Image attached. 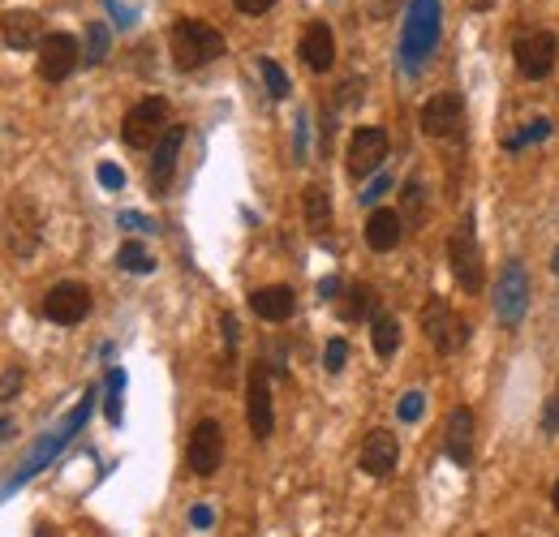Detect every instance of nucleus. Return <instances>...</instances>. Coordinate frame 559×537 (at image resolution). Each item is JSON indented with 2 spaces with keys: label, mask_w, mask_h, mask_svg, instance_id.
I'll use <instances>...</instances> for the list:
<instances>
[{
  "label": "nucleus",
  "mask_w": 559,
  "mask_h": 537,
  "mask_svg": "<svg viewBox=\"0 0 559 537\" xmlns=\"http://www.w3.org/2000/svg\"><path fill=\"white\" fill-rule=\"evenodd\" d=\"M301 211H306V228L314 232V237H323V232L332 228V194H327L323 185H306Z\"/></svg>",
  "instance_id": "4be33fe9"
},
{
  "label": "nucleus",
  "mask_w": 559,
  "mask_h": 537,
  "mask_svg": "<svg viewBox=\"0 0 559 537\" xmlns=\"http://www.w3.org/2000/svg\"><path fill=\"white\" fill-rule=\"evenodd\" d=\"M121 391H125V374L112 370V374H108V404H104V413H108L112 426L121 422Z\"/></svg>",
  "instance_id": "c85d7f7f"
},
{
  "label": "nucleus",
  "mask_w": 559,
  "mask_h": 537,
  "mask_svg": "<svg viewBox=\"0 0 559 537\" xmlns=\"http://www.w3.org/2000/svg\"><path fill=\"white\" fill-rule=\"evenodd\" d=\"M439 0H413L409 5V18H405V31H400V61H405L409 74H418L422 61L435 52L439 43Z\"/></svg>",
  "instance_id": "f03ea898"
},
{
  "label": "nucleus",
  "mask_w": 559,
  "mask_h": 537,
  "mask_svg": "<svg viewBox=\"0 0 559 537\" xmlns=\"http://www.w3.org/2000/svg\"><path fill=\"white\" fill-rule=\"evenodd\" d=\"M185 147V125H168V134L155 142V155H151V190L164 194L172 172H177V155Z\"/></svg>",
  "instance_id": "2eb2a0df"
},
{
  "label": "nucleus",
  "mask_w": 559,
  "mask_h": 537,
  "mask_svg": "<svg viewBox=\"0 0 559 537\" xmlns=\"http://www.w3.org/2000/svg\"><path fill=\"white\" fill-rule=\"evenodd\" d=\"M258 69H263V82H267V95L271 99H289V74H284V69L271 61V56H263V61H258Z\"/></svg>",
  "instance_id": "bb28decb"
},
{
  "label": "nucleus",
  "mask_w": 559,
  "mask_h": 537,
  "mask_svg": "<svg viewBox=\"0 0 559 537\" xmlns=\"http://www.w3.org/2000/svg\"><path fill=\"white\" fill-rule=\"evenodd\" d=\"M555 52H559V43H555L551 31H534V35H521L512 43L516 69H521V78H529V82H538V78L551 74V69H555Z\"/></svg>",
  "instance_id": "f8f14e48"
},
{
  "label": "nucleus",
  "mask_w": 559,
  "mask_h": 537,
  "mask_svg": "<svg viewBox=\"0 0 559 537\" xmlns=\"http://www.w3.org/2000/svg\"><path fill=\"white\" fill-rule=\"evenodd\" d=\"M383 159H387V134L379 125H366L349 138V177H357V181L375 177L383 168Z\"/></svg>",
  "instance_id": "4468645a"
},
{
  "label": "nucleus",
  "mask_w": 559,
  "mask_h": 537,
  "mask_svg": "<svg viewBox=\"0 0 559 537\" xmlns=\"http://www.w3.org/2000/svg\"><path fill=\"white\" fill-rule=\"evenodd\" d=\"M336 293H340V280H323V284H319V297H327V301H332Z\"/></svg>",
  "instance_id": "a19ab883"
},
{
  "label": "nucleus",
  "mask_w": 559,
  "mask_h": 537,
  "mask_svg": "<svg viewBox=\"0 0 559 537\" xmlns=\"http://www.w3.org/2000/svg\"><path fill=\"white\" fill-rule=\"evenodd\" d=\"M422 331L439 353H461V348L469 344V323L443 297H430L422 306Z\"/></svg>",
  "instance_id": "20e7f679"
},
{
  "label": "nucleus",
  "mask_w": 559,
  "mask_h": 537,
  "mask_svg": "<svg viewBox=\"0 0 559 537\" xmlns=\"http://www.w3.org/2000/svg\"><path fill=\"white\" fill-rule=\"evenodd\" d=\"M344 361H349V344H344L340 336H336V340H327V353H323L327 374H340V370H344Z\"/></svg>",
  "instance_id": "7c9ffc66"
},
{
  "label": "nucleus",
  "mask_w": 559,
  "mask_h": 537,
  "mask_svg": "<svg viewBox=\"0 0 559 537\" xmlns=\"http://www.w3.org/2000/svg\"><path fill=\"white\" fill-rule=\"evenodd\" d=\"M18 391H22V370H18V366H9L5 374H0V404L13 400Z\"/></svg>",
  "instance_id": "473e14b6"
},
{
  "label": "nucleus",
  "mask_w": 559,
  "mask_h": 537,
  "mask_svg": "<svg viewBox=\"0 0 559 537\" xmlns=\"http://www.w3.org/2000/svg\"><path fill=\"white\" fill-rule=\"evenodd\" d=\"M375 310H379V293L370 284H353L349 293H344V301H340V318H344V323H362V318H375Z\"/></svg>",
  "instance_id": "5701e85b"
},
{
  "label": "nucleus",
  "mask_w": 559,
  "mask_h": 537,
  "mask_svg": "<svg viewBox=\"0 0 559 537\" xmlns=\"http://www.w3.org/2000/svg\"><path fill=\"white\" fill-rule=\"evenodd\" d=\"M117 263H121V271H134V275H151V271H155V263H151V254L142 250L138 241H125V245H121Z\"/></svg>",
  "instance_id": "a878e982"
},
{
  "label": "nucleus",
  "mask_w": 559,
  "mask_h": 537,
  "mask_svg": "<svg viewBox=\"0 0 559 537\" xmlns=\"http://www.w3.org/2000/svg\"><path fill=\"white\" fill-rule=\"evenodd\" d=\"M551 503H555V512H559V482H555V495H551Z\"/></svg>",
  "instance_id": "37998d69"
},
{
  "label": "nucleus",
  "mask_w": 559,
  "mask_h": 537,
  "mask_svg": "<svg viewBox=\"0 0 559 537\" xmlns=\"http://www.w3.org/2000/svg\"><path fill=\"white\" fill-rule=\"evenodd\" d=\"M99 185H104V190H121V185H125V172H121L117 164H99Z\"/></svg>",
  "instance_id": "72a5a7b5"
},
{
  "label": "nucleus",
  "mask_w": 559,
  "mask_h": 537,
  "mask_svg": "<svg viewBox=\"0 0 559 537\" xmlns=\"http://www.w3.org/2000/svg\"><path fill=\"white\" fill-rule=\"evenodd\" d=\"M168 43H172V61H177V69H185V74L224 56V35L203 18H177Z\"/></svg>",
  "instance_id": "f257e3e1"
},
{
  "label": "nucleus",
  "mask_w": 559,
  "mask_h": 537,
  "mask_svg": "<svg viewBox=\"0 0 559 537\" xmlns=\"http://www.w3.org/2000/svg\"><path fill=\"white\" fill-rule=\"evenodd\" d=\"M9 430H13V422H5V417H0V439H9Z\"/></svg>",
  "instance_id": "79ce46f5"
},
{
  "label": "nucleus",
  "mask_w": 559,
  "mask_h": 537,
  "mask_svg": "<svg viewBox=\"0 0 559 537\" xmlns=\"http://www.w3.org/2000/svg\"><path fill=\"white\" fill-rule=\"evenodd\" d=\"M301 61H306V69H314V74H327V69L336 65V35L327 22L306 26V35H301Z\"/></svg>",
  "instance_id": "f3484780"
},
{
  "label": "nucleus",
  "mask_w": 559,
  "mask_h": 537,
  "mask_svg": "<svg viewBox=\"0 0 559 537\" xmlns=\"http://www.w3.org/2000/svg\"><path fill=\"white\" fill-rule=\"evenodd\" d=\"M121 228H138V232H147V228H155L147 215H138V211H121Z\"/></svg>",
  "instance_id": "e433bc0d"
},
{
  "label": "nucleus",
  "mask_w": 559,
  "mask_h": 537,
  "mask_svg": "<svg viewBox=\"0 0 559 537\" xmlns=\"http://www.w3.org/2000/svg\"><path fill=\"white\" fill-rule=\"evenodd\" d=\"M250 310L263 318V323H289L293 310H297V293H293L289 284L254 288V293H250Z\"/></svg>",
  "instance_id": "dca6fc26"
},
{
  "label": "nucleus",
  "mask_w": 559,
  "mask_h": 537,
  "mask_svg": "<svg viewBox=\"0 0 559 537\" xmlns=\"http://www.w3.org/2000/svg\"><path fill=\"white\" fill-rule=\"evenodd\" d=\"M185 460H190L194 477H211L215 469H220V460H224V426L211 422V417H203V422L194 426V434H190Z\"/></svg>",
  "instance_id": "9b49d317"
},
{
  "label": "nucleus",
  "mask_w": 559,
  "mask_h": 537,
  "mask_svg": "<svg viewBox=\"0 0 559 537\" xmlns=\"http://www.w3.org/2000/svg\"><path fill=\"white\" fill-rule=\"evenodd\" d=\"M211 520H215L211 507H194V512H190V525L194 529H211Z\"/></svg>",
  "instance_id": "58836bf2"
},
{
  "label": "nucleus",
  "mask_w": 559,
  "mask_h": 537,
  "mask_svg": "<svg viewBox=\"0 0 559 537\" xmlns=\"http://www.w3.org/2000/svg\"><path fill=\"white\" fill-rule=\"evenodd\" d=\"M400 237H405V220H400V211H392V207L370 211V220H366V245L370 250L387 254V250H396L400 245Z\"/></svg>",
  "instance_id": "aec40b11"
},
{
  "label": "nucleus",
  "mask_w": 559,
  "mask_h": 537,
  "mask_svg": "<svg viewBox=\"0 0 559 537\" xmlns=\"http://www.w3.org/2000/svg\"><path fill=\"white\" fill-rule=\"evenodd\" d=\"M525 310H529V275L512 258V263H504L499 284H495V314H499V323L504 327H521Z\"/></svg>",
  "instance_id": "0eeeda50"
},
{
  "label": "nucleus",
  "mask_w": 559,
  "mask_h": 537,
  "mask_svg": "<svg viewBox=\"0 0 559 537\" xmlns=\"http://www.w3.org/2000/svg\"><path fill=\"white\" fill-rule=\"evenodd\" d=\"M400 220L409 228H418L426 220V190L422 181H405V194H400Z\"/></svg>",
  "instance_id": "393cba45"
},
{
  "label": "nucleus",
  "mask_w": 559,
  "mask_h": 537,
  "mask_svg": "<svg viewBox=\"0 0 559 537\" xmlns=\"http://www.w3.org/2000/svg\"><path fill=\"white\" fill-rule=\"evenodd\" d=\"M387 190H392V177H375V181H370V190L362 194V202H379Z\"/></svg>",
  "instance_id": "f704fd0d"
},
{
  "label": "nucleus",
  "mask_w": 559,
  "mask_h": 537,
  "mask_svg": "<svg viewBox=\"0 0 559 537\" xmlns=\"http://www.w3.org/2000/svg\"><path fill=\"white\" fill-rule=\"evenodd\" d=\"M448 263L452 275L465 293H478L482 288V250H478V237H473V215L456 224V232L448 237Z\"/></svg>",
  "instance_id": "423d86ee"
},
{
  "label": "nucleus",
  "mask_w": 559,
  "mask_h": 537,
  "mask_svg": "<svg viewBox=\"0 0 559 537\" xmlns=\"http://www.w3.org/2000/svg\"><path fill=\"white\" fill-rule=\"evenodd\" d=\"M104 56H108V26L104 22H91V26H86V61L104 65Z\"/></svg>",
  "instance_id": "cd10ccee"
},
{
  "label": "nucleus",
  "mask_w": 559,
  "mask_h": 537,
  "mask_svg": "<svg viewBox=\"0 0 559 537\" xmlns=\"http://www.w3.org/2000/svg\"><path fill=\"white\" fill-rule=\"evenodd\" d=\"M233 5L241 9V13H250V18H258V13H267L276 0H233Z\"/></svg>",
  "instance_id": "c9c22d12"
},
{
  "label": "nucleus",
  "mask_w": 559,
  "mask_h": 537,
  "mask_svg": "<svg viewBox=\"0 0 559 537\" xmlns=\"http://www.w3.org/2000/svg\"><path fill=\"white\" fill-rule=\"evenodd\" d=\"M5 245L13 258H31L39 250V207L26 194L5 202Z\"/></svg>",
  "instance_id": "39448f33"
},
{
  "label": "nucleus",
  "mask_w": 559,
  "mask_h": 537,
  "mask_svg": "<svg viewBox=\"0 0 559 537\" xmlns=\"http://www.w3.org/2000/svg\"><path fill=\"white\" fill-rule=\"evenodd\" d=\"M43 314L52 318V323L61 327H78L86 314H91V288L78 284V280H61L48 288V297H43Z\"/></svg>",
  "instance_id": "9d476101"
},
{
  "label": "nucleus",
  "mask_w": 559,
  "mask_h": 537,
  "mask_svg": "<svg viewBox=\"0 0 559 537\" xmlns=\"http://www.w3.org/2000/svg\"><path fill=\"white\" fill-rule=\"evenodd\" d=\"M220 327H224L228 348H233V344H237V318H233V314H224V318H220Z\"/></svg>",
  "instance_id": "ea45409f"
},
{
  "label": "nucleus",
  "mask_w": 559,
  "mask_h": 537,
  "mask_svg": "<svg viewBox=\"0 0 559 537\" xmlns=\"http://www.w3.org/2000/svg\"><path fill=\"white\" fill-rule=\"evenodd\" d=\"M443 447H448V460L469 469L473 460V413L469 409H452L448 426H443Z\"/></svg>",
  "instance_id": "6ab92c4d"
},
{
  "label": "nucleus",
  "mask_w": 559,
  "mask_h": 537,
  "mask_svg": "<svg viewBox=\"0 0 559 537\" xmlns=\"http://www.w3.org/2000/svg\"><path fill=\"white\" fill-rule=\"evenodd\" d=\"M5 43L18 52H31L43 43V18L35 9H9L5 13Z\"/></svg>",
  "instance_id": "412c9836"
},
{
  "label": "nucleus",
  "mask_w": 559,
  "mask_h": 537,
  "mask_svg": "<svg viewBox=\"0 0 559 537\" xmlns=\"http://www.w3.org/2000/svg\"><path fill=\"white\" fill-rule=\"evenodd\" d=\"M542 430H547V434H555V430H559V396H551V400H547V422H542Z\"/></svg>",
  "instance_id": "4c0bfd02"
},
{
  "label": "nucleus",
  "mask_w": 559,
  "mask_h": 537,
  "mask_svg": "<svg viewBox=\"0 0 559 537\" xmlns=\"http://www.w3.org/2000/svg\"><path fill=\"white\" fill-rule=\"evenodd\" d=\"M370 344H375L379 357H392L400 348V323L392 314H375V323H370Z\"/></svg>",
  "instance_id": "b1692460"
},
{
  "label": "nucleus",
  "mask_w": 559,
  "mask_h": 537,
  "mask_svg": "<svg viewBox=\"0 0 559 537\" xmlns=\"http://www.w3.org/2000/svg\"><path fill=\"white\" fill-rule=\"evenodd\" d=\"M547 134H551V121H547V116H538V121H529V125H525V134L508 138V151H521L525 142H542Z\"/></svg>",
  "instance_id": "c756f323"
},
{
  "label": "nucleus",
  "mask_w": 559,
  "mask_h": 537,
  "mask_svg": "<svg viewBox=\"0 0 559 537\" xmlns=\"http://www.w3.org/2000/svg\"><path fill=\"white\" fill-rule=\"evenodd\" d=\"M422 409H426L422 391H405V396H400V422H418Z\"/></svg>",
  "instance_id": "2f4dec72"
},
{
  "label": "nucleus",
  "mask_w": 559,
  "mask_h": 537,
  "mask_svg": "<svg viewBox=\"0 0 559 537\" xmlns=\"http://www.w3.org/2000/svg\"><path fill=\"white\" fill-rule=\"evenodd\" d=\"M78 61H82V48H78L74 35L56 31L39 43V78L43 82H65L78 69Z\"/></svg>",
  "instance_id": "ddd939ff"
},
{
  "label": "nucleus",
  "mask_w": 559,
  "mask_h": 537,
  "mask_svg": "<svg viewBox=\"0 0 559 537\" xmlns=\"http://www.w3.org/2000/svg\"><path fill=\"white\" fill-rule=\"evenodd\" d=\"M396 460H400L396 434H392V430H370V434H366V443H362V473H370V477H387V473L396 469Z\"/></svg>",
  "instance_id": "a211bd4d"
},
{
  "label": "nucleus",
  "mask_w": 559,
  "mask_h": 537,
  "mask_svg": "<svg viewBox=\"0 0 559 537\" xmlns=\"http://www.w3.org/2000/svg\"><path fill=\"white\" fill-rule=\"evenodd\" d=\"M246 422H250V434L258 443L271 439L276 430V409H271V379H267V366L254 361L250 366V383H246Z\"/></svg>",
  "instance_id": "1a4fd4ad"
},
{
  "label": "nucleus",
  "mask_w": 559,
  "mask_h": 537,
  "mask_svg": "<svg viewBox=\"0 0 559 537\" xmlns=\"http://www.w3.org/2000/svg\"><path fill=\"white\" fill-rule=\"evenodd\" d=\"M465 129V99L456 91H439L422 104V134L426 138H461Z\"/></svg>",
  "instance_id": "6e6552de"
},
{
  "label": "nucleus",
  "mask_w": 559,
  "mask_h": 537,
  "mask_svg": "<svg viewBox=\"0 0 559 537\" xmlns=\"http://www.w3.org/2000/svg\"><path fill=\"white\" fill-rule=\"evenodd\" d=\"M164 134H168V99L164 95H147L142 104L129 108L121 121V138H125V147H134V151L155 147Z\"/></svg>",
  "instance_id": "7ed1b4c3"
}]
</instances>
